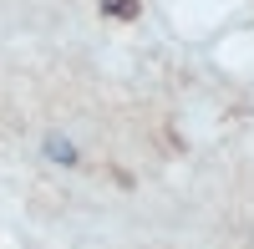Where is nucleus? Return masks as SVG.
<instances>
[{"instance_id": "obj_1", "label": "nucleus", "mask_w": 254, "mask_h": 249, "mask_svg": "<svg viewBox=\"0 0 254 249\" xmlns=\"http://www.w3.org/2000/svg\"><path fill=\"white\" fill-rule=\"evenodd\" d=\"M107 10H112V15H132V0H112Z\"/></svg>"}]
</instances>
